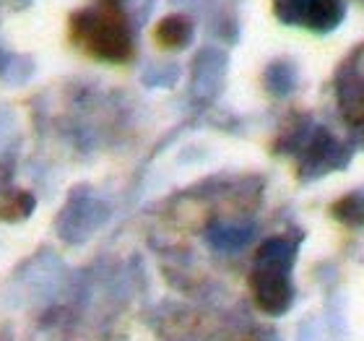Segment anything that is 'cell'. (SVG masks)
I'll return each mask as SVG.
<instances>
[{"label":"cell","instance_id":"obj_3","mask_svg":"<svg viewBox=\"0 0 364 341\" xmlns=\"http://www.w3.org/2000/svg\"><path fill=\"white\" fill-rule=\"evenodd\" d=\"M273 11L281 21L304 26L310 31H331L341 21V0H273Z\"/></svg>","mask_w":364,"mask_h":341},{"label":"cell","instance_id":"obj_5","mask_svg":"<svg viewBox=\"0 0 364 341\" xmlns=\"http://www.w3.org/2000/svg\"><path fill=\"white\" fill-rule=\"evenodd\" d=\"M336 214H338L343 221H351V224L364 221V201H362V198H357V196L346 198L341 206H336Z\"/></svg>","mask_w":364,"mask_h":341},{"label":"cell","instance_id":"obj_4","mask_svg":"<svg viewBox=\"0 0 364 341\" xmlns=\"http://www.w3.org/2000/svg\"><path fill=\"white\" fill-rule=\"evenodd\" d=\"M190 31H193V26L185 16H167L156 26V42L164 50H180L190 42Z\"/></svg>","mask_w":364,"mask_h":341},{"label":"cell","instance_id":"obj_1","mask_svg":"<svg viewBox=\"0 0 364 341\" xmlns=\"http://www.w3.org/2000/svg\"><path fill=\"white\" fill-rule=\"evenodd\" d=\"M70 34L91 58L105 63H125L133 55V34L120 0H97L70 19Z\"/></svg>","mask_w":364,"mask_h":341},{"label":"cell","instance_id":"obj_2","mask_svg":"<svg viewBox=\"0 0 364 341\" xmlns=\"http://www.w3.org/2000/svg\"><path fill=\"white\" fill-rule=\"evenodd\" d=\"M289 268H291V245L287 240H268L260 248L250 279L252 295L260 310L279 315L289 308L291 303Z\"/></svg>","mask_w":364,"mask_h":341}]
</instances>
